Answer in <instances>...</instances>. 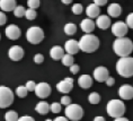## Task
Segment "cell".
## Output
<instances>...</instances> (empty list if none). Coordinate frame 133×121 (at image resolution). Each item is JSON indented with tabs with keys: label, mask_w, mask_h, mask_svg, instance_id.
I'll use <instances>...</instances> for the list:
<instances>
[{
	"label": "cell",
	"mask_w": 133,
	"mask_h": 121,
	"mask_svg": "<svg viewBox=\"0 0 133 121\" xmlns=\"http://www.w3.org/2000/svg\"><path fill=\"white\" fill-rule=\"evenodd\" d=\"M96 25L101 29H107L111 26V18L106 15L98 16L97 19H96Z\"/></svg>",
	"instance_id": "17"
},
{
	"label": "cell",
	"mask_w": 133,
	"mask_h": 121,
	"mask_svg": "<svg viewBox=\"0 0 133 121\" xmlns=\"http://www.w3.org/2000/svg\"><path fill=\"white\" fill-rule=\"evenodd\" d=\"M61 104H63V105H66L68 106L69 104H71V99L69 97L68 95H64L61 97Z\"/></svg>",
	"instance_id": "37"
},
{
	"label": "cell",
	"mask_w": 133,
	"mask_h": 121,
	"mask_svg": "<svg viewBox=\"0 0 133 121\" xmlns=\"http://www.w3.org/2000/svg\"><path fill=\"white\" fill-rule=\"evenodd\" d=\"M72 88H74V79L70 77H66L56 84V89L62 94H68L69 92H71Z\"/></svg>",
	"instance_id": "10"
},
{
	"label": "cell",
	"mask_w": 133,
	"mask_h": 121,
	"mask_svg": "<svg viewBox=\"0 0 133 121\" xmlns=\"http://www.w3.org/2000/svg\"><path fill=\"white\" fill-rule=\"evenodd\" d=\"M25 87L27 88L28 92H33V90H35V87H36V83L33 82V80H28L27 83H26Z\"/></svg>",
	"instance_id": "34"
},
{
	"label": "cell",
	"mask_w": 133,
	"mask_h": 121,
	"mask_svg": "<svg viewBox=\"0 0 133 121\" xmlns=\"http://www.w3.org/2000/svg\"><path fill=\"white\" fill-rule=\"evenodd\" d=\"M14 102V93L7 86H0V109H6Z\"/></svg>",
	"instance_id": "7"
},
{
	"label": "cell",
	"mask_w": 133,
	"mask_h": 121,
	"mask_svg": "<svg viewBox=\"0 0 133 121\" xmlns=\"http://www.w3.org/2000/svg\"><path fill=\"white\" fill-rule=\"evenodd\" d=\"M99 13H101V8L95 4L88 5V7L86 8V14H87V16L90 19L91 18H97L99 16Z\"/></svg>",
	"instance_id": "19"
},
{
	"label": "cell",
	"mask_w": 133,
	"mask_h": 121,
	"mask_svg": "<svg viewBox=\"0 0 133 121\" xmlns=\"http://www.w3.org/2000/svg\"><path fill=\"white\" fill-rule=\"evenodd\" d=\"M94 121H106V120H105V118H104V117H101V116H98V117H95Z\"/></svg>",
	"instance_id": "44"
},
{
	"label": "cell",
	"mask_w": 133,
	"mask_h": 121,
	"mask_svg": "<svg viewBox=\"0 0 133 121\" xmlns=\"http://www.w3.org/2000/svg\"><path fill=\"white\" fill-rule=\"evenodd\" d=\"M80 27L82 29V32H85L86 34H90L95 29V23L90 18H85L80 23Z\"/></svg>",
	"instance_id": "16"
},
{
	"label": "cell",
	"mask_w": 133,
	"mask_h": 121,
	"mask_svg": "<svg viewBox=\"0 0 133 121\" xmlns=\"http://www.w3.org/2000/svg\"><path fill=\"white\" fill-rule=\"evenodd\" d=\"M118 95L122 100H131L133 99V87L131 85H122L118 88Z\"/></svg>",
	"instance_id": "14"
},
{
	"label": "cell",
	"mask_w": 133,
	"mask_h": 121,
	"mask_svg": "<svg viewBox=\"0 0 133 121\" xmlns=\"http://www.w3.org/2000/svg\"><path fill=\"white\" fill-rule=\"evenodd\" d=\"M128 25L124 22H116L112 26V33L116 38H124L128 34Z\"/></svg>",
	"instance_id": "9"
},
{
	"label": "cell",
	"mask_w": 133,
	"mask_h": 121,
	"mask_svg": "<svg viewBox=\"0 0 133 121\" xmlns=\"http://www.w3.org/2000/svg\"><path fill=\"white\" fill-rule=\"evenodd\" d=\"M72 13H74L75 15H80L82 11H84V7H82L81 4H75L74 6H72L71 8Z\"/></svg>",
	"instance_id": "32"
},
{
	"label": "cell",
	"mask_w": 133,
	"mask_h": 121,
	"mask_svg": "<svg viewBox=\"0 0 133 121\" xmlns=\"http://www.w3.org/2000/svg\"><path fill=\"white\" fill-rule=\"evenodd\" d=\"M61 1H62V4H64V5H69L72 2V0H61Z\"/></svg>",
	"instance_id": "46"
},
{
	"label": "cell",
	"mask_w": 133,
	"mask_h": 121,
	"mask_svg": "<svg viewBox=\"0 0 133 121\" xmlns=\"http://www.w3.org/2000/svg\"><path fill=\"white\" fill-rule=\"evenodd\" d=\"M46 121H52V120H50V119H48V120H46Z\"/></svg>",
	"instance_id": "47"
},
{
	"label": "cell",
	"mask_w": 133,
	"mask_h": 121,
	"mask_svg": "<svg viewBox=\"0 0 133 121\" xmlns=\"http://www.w3.org/2000/svg\"><path fill=\"white\" fill-rule=\"evenodd\" d=\"M64 50H65V52L68 53V55H71V56L78 53V51L80 50L79 49L78 41H76V40H68V41L65 42V44H64Z\"/></svg>",
	"instance_id": "15"
},
{
	"label": "cell",
	"mask_w": 133,
	"mask_h": 121,
	"mask_svg": "<svg viewBox=\"0 0 133 121\" xmlns=\"http://www.w3.org/2000/svg\"><path fill=\"white\" fill-rule=\"evenodd\" d=\"M43 61H44V56L41 55V53H37V55L34 56V62L37 63V65H39V63H42Z\"/></svg>",
	"instance_id": "36"
},
{
	"label": "cell",
	"mask_w": 133,
	"mask_h": 121,
	"mask_svg": "<svg viewBox=\"0 0 133 121\" xmlns=\"http://www.w3.org/2000/svg\"><path fill=\"white\" fill-rule=\"evenodd\" d=\"M5 119L6 121H17L18 120V114L15 111H8L5 114Z\"/></svg>",
	"instance_id": "27"
},
{
	"label": "cell",
	"mask_w": 133,
	"mask_h": 121,
	"mask_svg": "<svg viewBox=\"0 0 133 121\" xmlns=\"http://www.w3.org/2000/svg\"><path fill=\"white\" fill-rule=\"evenodd\" d=\"M27 5H28L29 9L36 10V9L39 7V5H41V1H39V0H27Z\"/></svg>",
	"instance_id": "31"
},
{
	"label": "cell",
	"mask_w": 133,
	"mask_h": 121,
	"mask_svg": "<svg viewBox=\"0 0 133 121\" xmlns=\"http://www.w3.org/2000/svg\"><path fill=\"white\" fill-rule=\"evenodd\" d=\"M6 22H7V17H6L5 13L4 11H0V26L5 25Z\"/></svg>",
	"instance_id": "38"
},
{
	"label": "cell",
	"mask_w": 133,
	"mask_h": 121,
	"mask_svg": "<svg viewBox=\"0 0 133 121\" xmlns=\"http://www.w3.org/2000/svg\"><path fill=\"white\" fill-rule=\"evenodd\" d=\"M92 75H94L95 80H97L99 83H103V82H106V79L109 77V71L106 67L99 66L97 68H95Z\"/></svg>",
	"instance_id": "12"
},
{
	"label": "cell",
	"mask_w": 133,
	"mask_h": 121,
	"mask_svg": "<svg viewBox=\"0 0 133 121\" xmlns=\"http://www.w3.org/2000/svg\"><path fill=\"white\" fill-rule=\"evenodd\" d=\"M78 85L81 87V88L87 89L89 87H91L92 85V78L89 75H81L78 78Z\"/></svg>",
	"instance_id": "20"
},
{
	"label": "cell",
	"mask_w": 133,
	"mask_h": 121,
	"mask_svg": "<svg viewBox=\"0 0 133 121\" xmlns=\"http://www.w3.org/2000/svg\"><path fill=\"white\" fill-rule=\"evenodd\" d=\"M63 31L66 35H74L76 32H77V26L74 23H68V24L64 25V28H63Z\"/></svg>",
	"instance_id": "24"
},
{
	"label": "cell",
	"mask_w": 133,
	"mask_h": 121,
	"mask_svg": "<svg viewBox=\"0 0 133 121\" xmlns=\"http://www.w3.org/2000/svg\"><path fill=\"white\" fill-rule=\"evenodd\" d=\"M78 43H79V49L87 53L95 52L99 48V44H101L99 43V39L96 35H92V34L82 35Z\"/></svg>",
	"instance_id": "2"
},
{
	"label": "cell",
	"mask_w": 133,
	"mask_h": 121,
	"mask_svg": "<svg viewBox=\"0 0 133 121\" xmlns=\"http://www.w3.org/2000/svg\"><path fill=\"white\" fill-rule=\"evenodd\" d=\"M8 57L12 61H19L24 57V49L19 45H12L8 50Z\"/></svg>",
	"instance_id": "13"
},
{
	"label": "cell",
	"mask_w": 133,
	"mask_h": 121,
	"mask_svg": "<svg viewBox=\"0 0 133 121\" xmlns=\"http://www.w3.org/2000/svg\"><path fill=\"white\" fill-rule=\"evenodd\" d=\"M106 110H107V114L109 117L114 118V119H117V118H121L124 116L125 105H124V103H123V101H121V100H111L107 103Z\"/></svg>",
	"instance_id": "4"
},
{
	"label": "cell",
	"mask_w": 133,
	"mask_h": 121,
	"mask_svg": "<svg viewBox=\"0 0 133 121\" xmlns=\"http://www.w3.org/2000/svg\"><path fill=\"white\" fill-rule=\"evenodd\" d=\"M65 118L71 121H80L84 117V110L79 104H69L64 110Z\"/></svg>",
	"instance_id": "6"
},
{
	"label": "cell",
	"mask_w": 133,
	"mask_h": 121,
	"mask_svg": "<svg viewBox=\"0 0 133 121\" xmlns=\"http://www.w3.org/2000/svg\"><path fill=\"white\" fill-rule=\"evenodd\" d=\"M132 87H133V86H132Z\"/></svg>",
	"instance_id": "49"
},
{
	"label": "cell",
	"mask_w": 133,
	"mask_h": 121,
	"mask_svg": "<svg viewBox=\"0 0 133 121\" xmlns=\"http://www.w3.org/2000/svg\"><path fill=\"white\" fill-rule=\"evenodd\" d=\"M105 83H106V85H107V86H113V85L115 84V79L113 78V77L109 76L108 78L106 79V82H105Z\"/></svg>",
	"instance_id": "41"
},
{
	"label": "cell",
	"mask_w": 133,
	"mask_h": 121,
	"mask_svg": "<svg viewBox=\"0 0 133 121\" xmlns=\"http://www.w3.org/2000/svg\"><path fill=\"white\" fill-rule=\"evenodd\" d=\"M94 4L97 5L98 7H101V6H104L107 4V0H94Z\"/></svg>",
	"instance_id": "42"
},
{
	"label": "cell",
	"mask_w": 133,
	"mask_h": 121,
	"mask_svg": "<svg viewBox=\"0 0 133 121\" xmlns=\"http://www.w3.org/2000/svg\"><path fill=\"white\" fill-rule=\"evenodd\" d=\"M15 93H16V95H17L18 97H26L27 96V94H28V90H27V88H26L25 86H18L17 88H16V90H15Z\"/></svg>",
	"instance_id": "28"
},
{
	"label": "cell",
	"mask_w": 133,
	"mask_h": 121,
	"mask_svg": "<svg viewBox=\"0 0 133 121\" xmlns=\"http://www.w3.org/2000/svg\"><path fill=\"white\" fill-rule=\"evenodd\" d=\"M35 111L37 113L42 114V116H45V114H48L49 111H50V104L48 102H45V101H41V102H38L36 104Z\"/></svg>",
	"instance_id": "23"
},
{
	"label": "cell",
	"mask_w": 133,
	"mask_h": 121,
	"mask_svg": "<svg viewBox=\"0 0 133 121\" xmlns=\"http://www.w3.org/2000/svg\"><path fill=\"white\" fill-rule=\"evenodd\" d=\"M107 13L111 17H118L122 14V8L118 4H111L107 8Z\"/></svg>",
	"instance_id": "22"
},
{
	"label": "cell",
	"mask_w": 133,
	"mask_h": 121,
	"mask_svg": "<svg viewBox=\"0 0 133 121\" xmlns=\"http://www.w3.org/2000/svg\"><path fill=\"white\" fill-rule=\"evenodd\" d=\"M0 39H1V35H0Z\"/></svg>",
	"instance_id": "48"
},
{
	"label": "cell",
	"mask_w": 133,
	"mask_h": 121,
	"mask_svg": "<svg viewBox=\"0 0 133 121\" xmlns=\"http://www.w3.org/2000/svg\"><path fill=\"white\" fill-rule=\"evenodd\" d=\"M53 121H69V120L66 119L65 117H56V118H55V119L53 120Z\"/></svg>",
	"instance_id": "43"
},
{
	"label": "cell",
	"mask_w": 133,
	"mask_h": 121,
	"mask_svg": "<svg viewBox=\"0 0 133 121\" xmlns=\"http://www.w3.org/2000/svg\"><path fill=\"white\" fill-rule=\"evenodd\" d=\"M5 34H6V36H7L9 40L15 41V40H18L19 38H21L22 31H21V28H19L17 25L11 24V25H8L7 27H6Z\"/></svg>",
	"instance_id": "11"
},
{
	"label": "cell",
	"mask_w": 133,
	"mask_h": 121,
	"mask_svg": "<svg viewBox=\"0 0 133 121\" xmlns=\"http://www.w3.org/2000/svg\"><path fill=\"white\" fill-rule=\"evenodd\" d=\"M25 11H26V9L23 7V6H16V8L14 9V15H15V17H23V16H25Z\"/></svg>",
	"instance_id": "29"
},
{
	"label": "cell",
	"mask_w": 133,
	"mask_h": 121,
	"mask_svg": "<svg viewBox=\"0 0 133 121\" xmlns=\"http://www.w3.org/2000/svg\"><path fill=\"white\" fill-rule=\"evenodd\" d=\"M113 50L119 58H125L133 51V42L128 38H117L113 43Z\"/></svg>",
	"instance_id": "1"
},
{
	"label": "cell",
	"mask_w": 133,
	"mask_h": 121,
	"mask_svg": "<svg viewBox=\"0 0 133 121\" xmlns=\"http://www.w3.org/2000/svg\"><path fill=\"white\" fill-rule=\"evenodd\" d=\"M116 71L119 76L129 78L133 76V58L131 57H125V58H119L116 62Z\"/></svg>",
	"instance_id": "3"
},
{
	"label": "cell",
	"mask_w": 133,
	"mask_h": 121,
	"mask_svg": "<svg viewBox=\"0 0 133 121\" xmlns=\"http://www.w3.org/2000/svg\"><path fill=\"white\" fill-rule=\"evenodd\" d=\"M25 17L28 21H33V19H35L37 17V13H36V10H33V9H27L25 11Z\"/></svg>",
	"instance_id": "30"
},
{
	"label": "cell",
	"mask_w": 133,
	"mask_h": 121,
	"mask_svg": "<svg viewBox=\"0 0 133 121\" xmlns=\"http://www.w3.org/2000/svg\"><path fill=\"white\" fill-rule=\"evenodd\" d=\"M17 121H35V119L32 118L31 116H23L21 118H18Z\"/></svg>",
	"instance_id": "40"
},
{
	"label": "cell",
	"mask_w": 133,
	"mask_h": 121,
	"mask_svg": "<svg viewBox=\"0 0 133 121\" xmlns=\"http://www.w3.org/2000/svg\"><path fill=\"white\" fill-rule=\"evenodd\" d=\"M126 25H128V27L132 28L133 29V13H131V14L128 15V17H126Z\"/></svg>",
	"instance_id": "35"
},
{
	"label": "cell",
	"mask_w": 133,
	"mask_h": 121,
	"mask_svg": "<svg viewBox=\"0 0 133 121\" xmlns=\"http://www.w3.org/2000/svg\"><path fill=\"white\" fill-rule=\"evenodd\" d=\"M61 61H62V65H63V66H65V67H71L72 65H74V62H75L74 56L65 53V55L62 57Z\"/></svg>",
	"instance_id": "25"
},
{
	"label": "cell",
	"mask_w": 133,
	"mask_h": 121,
	"mask_svg": "<svg viewBox=\"0 0 133 121\" xmlns=\"http://www.w3.org/2000/svg\"><path fill=\"white\" fill-rule=\"evenodd\" d=\"M26 40L32 44H38L44 40V32L38 26H32L26 31Z\"/></svg>",
	"instance_id": "5"
},
{
	"label": "cell",
	"mask_w": 133,
	"mask_h": 121,
	"mask_svg": "<svg viewBox=\"0 0 133 121\" xmlns=\"http://www.w3.org/2000/svg\"><path fill=\"white\" fill-rule=\"evenodd\" d=\"M34 92L36 94V96L39 97V99H46L51 94V86L48 83H44V82L38 83V84H36Z\"/></svg>",
	"instance_id": "8"
},
{
	"label": "cell",
	"mask_w": 133,
	"mask_h": 121,
	"mask_svg": "<svg viewBox=\"0 0 133 121\" xmlns=\"http://www.w3.org/2000/svg\"><path fill=\"white\" fill-rule=\"evenodd\" d=\"M88 101H89L90 104H98L99 102H101V95L96 92H92V93L89 94Z\"/></svg>",
	"instance_id": "26"
},
{
	"label": "cell",
	"mask_w": 133,
	"mask_h": 121,
	"mask_svg": "<svg viewBox=\"0 0 133 121\" xmlns=\"http://www.w3.org/2000/svg\"><path fill=\"white\" fill-rule=\"evenodd\" d=\"M50 111L53 113H59L60 111H61V103H52L51 105H50Z\"/></svg>",
	"instance_id": "33"
},
{
	"label": "cell",
	"mask_w": 133,
	"mask_h": 121,
	"mask_svg": "<svg viewBox=\"0 0 133 121\" xmlns=\"http://www.w3.org/2000/svg\"><path fill=\"white\" fill-rule=\"evenodd\" d=\"M16 0H0V9L2 11H14Z\"/></svg>",
	"instance_id": "18"
},
{
	"label": "cell",
	"mask_w": 133,
	"mask_h": 121,
	"mask_svg": "<svg viewBox=\"0 0 133 121\" xmlns=\"http://www.w3.org/2000/svg\"><path fill=\"white\" fill-rule=\"evenodd\" d=\"M50 56L53 60H61L62 57L64 56V51H63V48L59 45H54L53 48L50 50Z\"/></svg>",
	"instance_id": "21"
},
{
	"label": "cell",
	"mask_w": 133,
	"mask_h": 121,
	"mask_svg": "<svg viewBox=\"0 0 133 121\" xmlns=\"http://www.w3.org/2000/svg\"><path fill=\"white\" fill-rule=\"evenodd\" d=\"M69 68H70V72L75 75V74H78L79 69H80V67H79L78 65H75V63H74V65H72L71 67H69Z\"/></svg>",
	"instance_id": "39"
},
{
	"label": "cell",
	"mask_w": 133,
	"mask_h": 121,
	"mask_svg": "<svg viewBox=\"0 0 133 121\" xmlns=\"http://www.w3.org/2000/svg\"><path fill=\"white\" fill-rule=\"evenodd\" d=\"M114 121H129V119H126L124 117H121V118H117V119H114Z\"/></svg>",
	"instance_id": "45"
}]
</instances>
